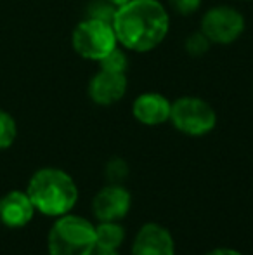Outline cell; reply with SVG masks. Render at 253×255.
<instances>
[{"label": "cell", "instance_id": "44dd1931", "mask_svg": "<svg viewBox=\"0 0 253 255\" xmlns=\"http://www.w3.org/2000/svg\"><path fill=\"white\" fill-rule=\"evenodd\" d=\"M108 2H111L115 7H122V5H125L127 2H130V0H108Z\"/></svg>", "mask_w": 253, "mask_h": 255}, {"label": "cell", "instance_id": "6da1fadb", "mask_svg": "<svg viewBox=\"0 0 253 255\" xmlns=\"http://www.w3.org/2000/svg\"><path fill=\"white\" fill-rule=\"evenodd\" d=\"M116 42L134 52L158 47L169 33L170 19L158 0H130L116 7L111 23Z\"/></svg>", "mask_w": 253, "mask_h": 255}, {"label": "cell", "instance_id": "52a82bcc", "mask_svg": "<svg viewBox=\"0 0 253 255\" xmlns=\"http://www.w3.org/2000/svg\"><path fill=\"white\" fill-rule=\"evenodd\" d=\"M132 205L130 193L123 188L122 184H109L102 188L92 202V210L94 215L101 222L106 221H122L128 214Z\"/></svg>", "mask_w": 253, "mask_h": 255}, {"label": "cell", "instance_id": "30bf717a", "mask_svg": "<svg viewBox=\"0 0 253 255\" xmlns=\"http://www.w3.org/2000/svg\"><path fill=\"white\" fill-rule=\"evenodd\" d=\"M35 207L26 191H9L0 198V222L5 228L17 229L30 224Z\"/></svg>", "mask_w": 253, "mask_h": 255}, {"label": "cell", "instance_id": "ba28073f", "mask_svg": "<svg viewBox=\"0 0 253 255\" xmlns=\"http://www.w3.org/2000/svg\"><path fill=\"white\" fill-rule=\"evenodd\" d=\"M132 255H175V242L167 228L149 222L135 235Z\"/></svg>", "mask_w": 253, "mask_h": 255}, {"label": "cell", "instance_id": "e0dca14e", "mask_svg": "<svg viewBox=\"0 0 253 255\" xmlns=\"http://www.w3.org/2000/svg\"><path fill=\"white\" fill-rule=\"evenodd\" d=\"M106 172H108V179H109V181H111L113 184H118L122 179H125V175H127V172H128V167H127V163L122 160V158H115V160L109 161Z\"/></svg>", "mask_w": 253, "mask_h": 255}, {"label": "cell", "instance_id": "277c9868", "mask_svg": "<svg viewBox=\"0 0 253 255\" xmlns=\"http://www.w3.org/2000/svg\"><path fill=\"white\" fill-rule=\"evenodd\" d=\"M71 45L84 59L99 61L116 47V35L109 23L88 17L73 30Z\"/></svg>", "mask_w": 253, "mask_h": 255}, {"label": "cell", "instance_id": "2e32d148", "mask_svg": "<svg viewBox=\"0 0 253 255\" xmlns=\"http://www.w3.org/2000/svg\"><path fill=\"white\" fill-rule=\"evenodd\" d=\"M115 5H113L111 2H108V5L102 2H95L94 7L90 9V17H94V19H101L104 21V23H113V17H115Z\"/></svg>", "mask_w": 253, "mask_h": 255}, {"label": "cell", "instance_id": "8fae6325", "mask_svg": "<svg viewBox=\"0 0 253 255\" xmlns=\"http://www.w3.org/2000/svg\"><path fill=\"white\" fill-rule=\"evenodd\" d=\"M170 110H172V104L169 99L162 94H156V92L141 94L132 106V113H134L135 120L144 125H151V127L162 125L167 120H170Z\"/></svg>", "mask_w": 253, "mask_h": 255}, {"label": "cell", "instance_id": "5bb4252c", "mask_svg": "<svg viewBox=\"0 0 253 255\" xmlns=\"http://www.w3.org/2000/svg\"><path fill=\"white\" fill-rule=\"evenodd\" d=\"M99 66H101V70H106V71L125 73V70L128 68V59L122 49L115 47L111 52L106 54L102 59H99Z\"/></svg>", "mask_w": 253, "mask_h": 255}, {"label": "cell", "instance_id": "3957f363", "mask_svg": "<svg viewBox=\"0 0 253 255\" xmlns=\"http://www.w3.org/2000/svg\"><path fill=\"white\" fill-rule=\"evenodd\" d=\"M47 250L49 255H92L95 250V226L80 215H61L49 231Z\"/></svg>", "mask_w": 253, "mask_h": 255}, {"label": "cell", "instance_id": "d6986e66", "mask_svg": "<svg viewBox=\"0 0 253 255\" xmlns=\"http://www.w3.org/2000/svg\"><path fill=\"white\" fill-rule=\"evenodd\" d=\"M206 255H243V254L238 252V250H233V249H215Z\"/></svg>", "mask_w": 253, "mask_h": 255}, {"label": "cell", "instance_id": "4fadbf2b", "mask_svg": "<svg viewBox=\"0 0 253 255\" xmlns=\"http://www.w3.org/2000/svg\"><path fill=\"white\" fill-rule=\"evenodd\" d=\"M17 135L16 120L7 111L0 110V149H7L14 144Z\"/></svg>", "mask_w": 253, "mask_h": 255}, {"label": "cell", "instance_id": "9a60e30c", "mask_svg": "<svg viewBox=\"0 0 253 255\" xmlns=\"http://www.w3.org/2000/svg\"><path fill=\"white\" fill-rule=\"evenodd\" d=\"M210 40L205 37L203 33H192L189 38L186 40V51L191 54V56L198 57L203 56L206 51H208Z\"/></svg>", "mask_w": 253, "mask_h": 255}, {"label": "cell", "instance_id": "ac0fdd59", "mask_svg": "<svg viewBox=\"0 0 253 255\" xmlns=\"http://www.w3.org/2000/svg\"><path fill=\"white\" fill-rule=\"evenodd\" d=\"M173 10H177L182 16H189V14L196 12L201 5V0H169Z\"/></svg>", "mask_w": 253, "mask_h": 255}, {"label": "cell", "instance_id": "ffe728a7", "mask_svg": "<svg viewBox=\"0 0 253 255\" xmlns=\"http://www.w3.org/2000/svg\"><path fill=\"white\" fill-rule=\"evenodd\" d=\"M92 255H118V252H116V250H99V249H95Z\"/></svg>", "mask_w": 253, "mask_h": 255}, {"label": "cell", "instance_id": "7c38bea8", "mask_svg": "<svg viewBox=\"0 0 253 255\" xmlns=\"http://www.w3.org/2000/svg\"><path fill=\"white\" fill-rule=\"evenodd\" d=\"M125 240V229L115 221H106L95 226V249L118 250Z\"/></svg>", "mask_w": 253, "mask_h": 255}, {"label": "cell", "instance_id": "8992f818", "mask_svg": "<svg viewBox=\"0 0 253 255\" xmlns=\"http://www.w3.org/2000/svg\"><path fill=\"white\" fill-rule=\"evenodd\" d=\"M243 31L245 17L233 7H213L201 19V33L213 44H233Z\"/></svg>", "mask_w": 253, "mask_h": 255}, {"label": "cell", "instance_id": "7a4b0ae2", "mask_svg": "<svg viewBox=\"0 0 253 255\" xmlns=\"http://www.w3.org/2000/svg\"><path fill=\"white\" fill-rule=\"evenodd\" d=\"M26 195L35 210L47 217H61L70 214L78 200V188L73 177L61 168H40L31 175Z\"/></svg>", "mask_w": 253, "mask_h": 255}, {"label": "cell", "instance_id": "5b68a950", "mask_svg": "<svg viewBox=\"0 0 253 255\" xmlns=\"http://www.w3.org/2000/svg\"><path fill=\"white\" fill-rule=\"evenodd\" d=\"M170 122L186 135H205L217 125V113L206 101L199 98H180L172 104Z\"/></svg>", "mask_w": 253, "mask_h": 255}, {"label": "cell", "instance_id": "9c48e42d", "mask_svg": "<svg viewBox=\"0 0 253 255\" xmlns=\"http://www.w3.org/2000/svg\"><path fill=\"white\" fill-rule=\"evenodd\" d=\"M127 92L125 73L101 70L88 84V96L95 104L109 106L118 103Z\"/></svg>", "mask_w": 253, "mask_h": 255}]
</instances>
